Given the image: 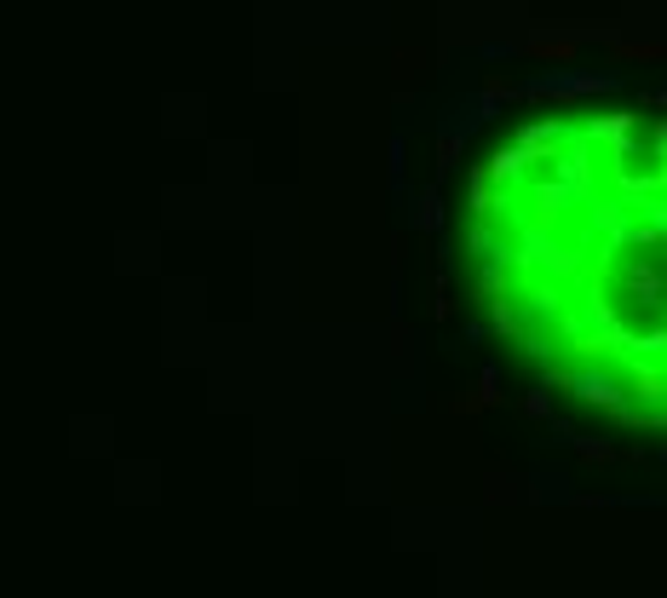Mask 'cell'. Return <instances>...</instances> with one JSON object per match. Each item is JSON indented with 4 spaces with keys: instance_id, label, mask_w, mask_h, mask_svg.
<instances>
[{
    "instance_id": "obj_1",
    "label": "cell",
    "mask_w": 667,
    "mask_h": 598,
    "mask_svg": "<svg viewBox=\"0 0 667 598\" xmlns=\"http://www.w3.org/2000/svg\"><path fill=\"white\" fill-rule=\"evenodd\" d=\"M633 133L638 115L529 128L483 173L576 219V236L472 190V247H558L593 254L587 265H622V283L529 334V352L542 345L576 397L604 403L615 420L667 427V128L650 133V150L638 144L645 167H633Z\"/></svg>"
}]
</instances>
